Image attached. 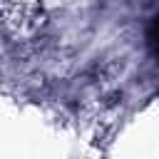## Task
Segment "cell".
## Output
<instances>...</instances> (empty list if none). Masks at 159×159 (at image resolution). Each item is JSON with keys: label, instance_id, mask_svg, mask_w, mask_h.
<instances>
[{"label": "cell", "instance_id": "obj_1", "mask_svg": "<svg viewBox=\"0 0 159 159\" xmlns=\"http://www.w3.org/2000/svg\"><path fill=\"white\" fill-rule=\"evenodd\" d=\"M147 40H149V47L154 50V55L159 57V15H154V17H152L149 30H147Z\"/></svg>", "mask_w": 159, "mask_h": 159}]
</instances>
